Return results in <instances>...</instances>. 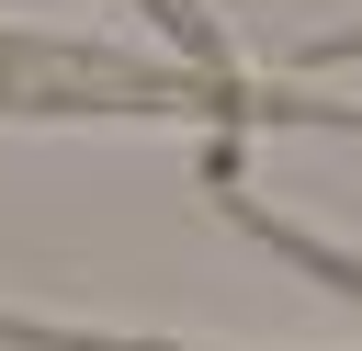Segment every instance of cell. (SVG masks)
I'll return each instance as SVG.
<instances>
[{
  "label": "cell",
  "mask_w": 362,
  "mask_h": 351,
  "mask_svg": "<svg viewBox=\"0 0 362 351\" xmlns=\"http://www.w3.org/2000/svg\"><path fill=\"white\" fill-rule=\"evenodd\" d=\"M215 192H226V215L272 249V260H294V272H317V283H339L351 306H362V249H339V238H317V226H294V215H272L260 192H238V159L215 147Z\"/></svg>",
  "instance_id": "1"
},
{
  "label": "cell",
  "mask_w": 362,
  "mask_h": 351,
  "mask_svg": "<svg viewBox=\"0 0 362 351\" xmlns=\"http://www.w3.org/2000/svg\"><path fill=\"white\" fill-rule=\"evenodd\" d=\"M0 340H11V351H192V340H124V328H57V317H11V306H0Z\"/></svg>",
  "instance_id": "2"
},
{
  "label": "cell",
  "mask_w": 362,
  "mask_h": 351,
  "mask_svg": "<svg viewBox=\"0 0 362 351\" xmlns=\"http://www.w3.org/2000/svg\"><path fill=\"white\" fill-rule=\"evenodd\" d=\"M136 11L181 45V68H226V34H215V11H204V0H136Z\"/></svg>",
  "instance_id": "3"
},
{
  "label": "cell",
  "mask_w": 362,
  "mask_h": 351,
  "mask_svg": "<svg viewBox=\"0 0 362 351\" xmlns=\"http://www.w3.org/2000/svg\"><path fill=\"white\" fill-rule=\"evenodd\" d=\"M305 57H317V68H339V57H362V23H339V34H317Z\"/></svg>",
  "instance_id": "4"
}]
</instances>
